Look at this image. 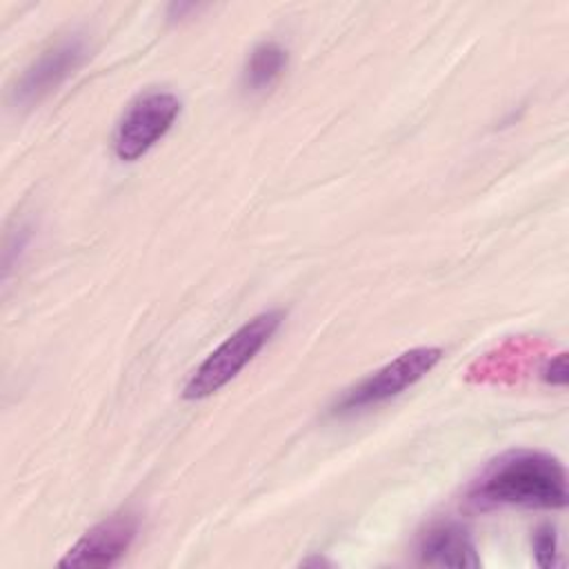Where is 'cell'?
Segmentation results:
<instances>
[{
    "mask_svg": "<svg viewBox=\"0 0 569 569\" xmlns=\"http://www.w3.org/2000/svg\"><path fill=\"white\" fill-rule=\"evenodd\" d=\"M180 116V100L171 91H147L138 96L122 113L113 151L120 160L133 162L149 153L173 127Z\"/></svg>",
    "mask_w": 569,
    "mask_h": 569,
    "instance_id": "277c9868",
    "label": "cell"
},
{
    "mask_svg": "<svg viewBox=\"0 0 569 569\" xmlns=\"http://www.w3.org/2000/svg\"><path fill=\"white\" fill-rule=\"evenodd\" d=\"M302 565H305V567H309V565H327V560H322V558H309V560H305Z\"/></svg>",
    "mask_w": 569,
    "mask_h": 569,
    "instance_id": "8fae6325",
    "label": "cell"
},
{
    "mask_svg": "<svg viewBox=\"0 0 569 569\" xmlns=\"http://www.w3.org/2000/svg\"><path fill=\"white\" fill-rule=\"evenodd\" d=\"M87 40L71 33L47 47L18 78L11 89V100L20 107H31L56 91L87 58Z\"/></svg>",
    "mask_w": 569,
    "mask_h": 569,
    "instance_id": "5b68a950",
    "label": "cell"
},
{
    "mask_svg": "<svg viewBox=\"0 0 569 569\" xmlns=\"http://www.w3.org/2000/svg\"><path fill=\"white\" fill-rule=\"evenodd\" d=\"M418 560L427 567L478 569L480 556L465 527L458 522H438L427 529L418 542Z\"/></svg>",
    "mask_w": 569,
    "mask_h": 569,
    "instance_id": "52a82bcc",
    "label": "cell"
},
{
    "mask_svg": "<svg viewBox=\"0 0 569 569\" xmlns=\"http://www.w3.org/2000/svg\"><path fill=\"white\" fill-rule=\"evenodd\" d=\"M287 69V49L267 40L253 47L242 69V87L251 93L267 91Z\"/></svg>",
    "mask_w": 569,
    "mask_h": 569,
    "instance_id": "ba28073f",
    "label": "cell"
},
{
    "mask_svg": "<svg viewBox=\"0 0 569 569\" xmlns=\"http://www.w3.org/2000/svg\"><path fill=\"white\" fill-rule=\"evenodd\" d=\"M533 556L538 567L551 569L558 565V536L551 525H542L533 533Z\"/></svg>",
    "mask_w": 569,
    "mask_h": 569,
    "instance_id": "9c48e42d",
    "label": "cell"
},
{
    "mask_svg": "<svg viewBox=\"0 0 569 569\" xmlns=\"http://www.w3.org/2000/svg\"><path fill=\"white\" fill-rule=\"evenodd\" d=\"M469 498L482 507L562 509L569 498L567 471L551 453L533 449L509 451L487 465Z\"/></svg>",
    "mask_w": 569,
    "mask_h": 569,
    "instance_id": "6da1fadb",
    "label": "cell"
},
{
    "mask_svg": "<svg viewBox=\"0 0 569 569\" xmlns=\"http://www.w3.org/2000/svg\"><path fill=\"white\" fill-rule=\"evenodd\" d=\"M442 358V349L438 347H413L409 351H402L367 378H362L358 385L347 389L336 405L331 407L333 413H353L367 407H376L411 385H416L420 378H425Z\"/></svg>",
    "mask_w": 569,
    "mask_h": 569,
    "instance_id": "3957f363",
    "label": "cell"
},
{
    "mask_svg": "<svg viewBox=\"0 0 569 569\" xmlns=\"http://www.w3.org/2000/svg\"><path fill=\"white\" fill-rule=\"evenodd\" d=\"M542 380L553 387L567 385V353H558L547 360V365L542 369Z\"/></svg>",
    "mask_w": 569,
    "mask_h": 569,
    "instance_id": "30bf717a",
    "label": "cell"
},
{
    "mask_svg": "<svg viewBox=\"0 0 569 569\" xmlns=\"http://www.w3.org/2000/svg\"><path fill=\"white\" fill-rule=\"evenodd\" d=\"M282 322V311L271 309L253 316L220 342L191 373L182 396L187 400H204L231 382L271 340Z\"/></svg>",
    "mask_w": 569,
    "mask_h": 569,
    "instance_id": "7a4b0ae2",
    "label": "cell"
},
{
    "mask_svg": "<svg viewBox=\"0 0 569 569\" xmlns=\"http://www.w3.org/2000/svg\"><path fill=\"white\" fill-rule=\"evenodd\" d=\"M138 520L133 513H113L93 525L67 553L60 567H113L133 545Z\"/></svg>",
    "mask_w": 569,
    "mask_h": 569,
    "instance_id": "8992f818",
    "label": "cell"
}]
</instances>
